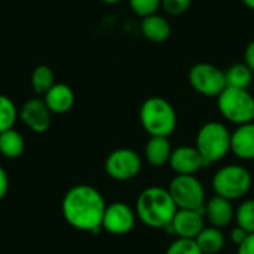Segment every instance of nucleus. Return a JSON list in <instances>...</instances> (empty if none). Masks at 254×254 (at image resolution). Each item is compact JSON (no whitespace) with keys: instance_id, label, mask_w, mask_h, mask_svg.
<instances>
[{"instance_id":"28","label":"nucleus","mask_w":254,"mask_h":254,"mask_svg":"<svg viewBox=\"0 0 254 254\" xmlns=\"http://www.w3.org/2000/svg\"><path fill=\"white\" fill-rule=\"evenodd\" d=\"M237 254H254V234H249V237L238 246Z\"/></svg>"},{"instance_id":"4","label":"nucleus","mask_w":254,"mask_h":254,"mask_svg":"<svg viewBox=\"0 0 254 254\" xmlns=\"http://www.w3.org/2000/svg\"><path fill=\"white\" fill-rule=\"evenodd\" d=\"M195 147L204 161L211 165L223 159L231 152V132L226 125L220 122H207L198 131Z\"/></svg>"},{"instance_id":"12","label":"nucleus","mask_w":254,"mask_h":254,"mask_svg":"<svg viewBox=\"0 0 254 254\" xmlns=\"http://www.w3.org/2000/svg\"><path fill=\"white\" fill-rule=\"evenodd\" d=\"M204 216V211L198 210H177L171 225H168L165 229L168 234H174L179 238L195 240L205 228Z\"/></svg>"},{"instance_id":"19","label":"nucleus","mask_w":254,"mask_h":254,"mask_svg":"<svg viewBox=\"0 0 254 254\" xmlns=\"http://www.w3.org/2000/svg\"><path fill=\"white\" fill-rule=\"evenodd\" d=\"M25 140L19 131L10 128L0 132V155L7 159H16L24 153Z\"/></svg>"},{"instance_id":"6","label":"nucleus","mask_w":254,"mask_h":254,"mask_svg":"<svg viewBox=\"0 0 254 254\" xmlns=\"http://www.w3.org/2000/svg\"><path fill=\"white\" fill-rule=\"evenodd\" d=\"M252 174L241 165H226L213 177V189L216 195L229 201L243 198L252 189Z\"/></svg>"},{"instance_id":"30","label":"nucleus","mask_w":254,"mask_h":254,"mask_svg":"<svg viewBox=\"0 0 254 254\" xmlns=\"http://www.w3.org/2000/svg\"><path fill=\"white\" fill-rule=\"evenodd\" d=\"M7 190H9V177L4 168L0 165V201L6 196Z\"/></svg>"},{"instance_id":"8","label":"nucleus","mask_w":254,"mask_h":254,"mask_svg":"<svg viewBox=\"0 0 254 254\" xmlns=\"http://www.w3.org/2000/svg\"><path fill=\"white\" fill-rule=\"evenodd\" d=\"M189 85L204 97H219L226 88L225 71L211 63H198L188 74Z\"/></svg>"},{"instance_id":"31","label":"nucleus","mask_w":254,"mask_h":254,"mask_svg":"<svg viewBox=\"0 0 254 254\" xmlns=\"http://www.w3.org/2000/svg\"><path fill=\"white\" fill-rule=\"evenodd\" d=\"M247 237H249V234H247L246 231H243L240 226L234 228V229H232V232H231V240H232L237 246H240V244H241Z\"/></svg>"},{"instance_id":"3","label":"nucleus","mask_w":254,"mask_h":254,"mask_svg":"<svg viewBox=\"0 0 254 254\" xmlns=\"http://www.w3.org/2000/svg\"><path fill=\"white\" fill-rule=\"evenodd\" d=\"M140 122L150 137H170L177 127V113L168 100L150 97L140 107Z\"/></svg>"},{"instance_id":"17","label":"nucleus","mask_w":254,"mask_h":254,"mask_svg":"<svg viewBox=\"0 0 254 254\" xmlns=\"http://www.w3.org/2000/svg\"><path fill=\"white\" fill-rule=\"evenodd\" d=\"M140 30H141L143 37L147 39L149 42H153V43H162V42L168 40L171 36L170 21L159 13L144 16L141 19Z\"/></svg>"},{"instance_id":"29","label":"nucleus","mask_w":254,"mask_h":254,"mask_svg":"<svg viewBox=\"0 0 254 254\" xmlns=\"http://www.w3.org/2000/svg\"><path fill=\"white\" fill-rule=\"evenodd\" d=\"M244 64L250 67V70L254 73V40H252L244 51Z\"/></svg>"},{"instance_id":"16","label":"nucleus","mask_w":254,"mask_h":254,"mask_svg":"<svg viewBox=\"0 0 254 254\" xmlns=\"http://www.w3.org/2000/svg\"><path fill=\"white\" fill-rule=\"evenodd\" d=\"M43 101L54 115H64L71 110L74 104V92L65 83H55L45 95Z\"/></svg>"},{"instance_id":"22","label":"nucleus","mask_w":254,"mask_h":254,"mask_svg":"<svg viewBox=\"0 0 254 254\" xmlns=\"http://www.w3.org/2000/svg\"><path fill=\"white\" fill-rule=\"evenodd\" d=\"M55 85L54 71L49 65H37L31 73V86L36 94L45 95Z\"/></svg>"},{"instance_id":"32","label":"nucleus","mask_w":254,"mask_h":254,"mask_svg":"<svg viewBox=\"0 0 254 254\" xmlns=\"http://www.w3.org/2000/svg\"><path fill=\"white\" fill-rule=\"evenodd\" d=\"M249 9H252V10H254V0H241Z\"/></svg>"},{"instance_id":"11","label":"nucleus","mask_w":254,"mask_h":254,"mask_svg":"<svg viewBox=\"0 0 254 254\" xmlns=\"http://www.w3.org/2000/svg\"><path fill=\"white\" fill-rule=\"evenodd\" d=\"M19 119L33 132L42 134L49 129L52 113L43 98H30L22 104L19 110Z\"/></svg>"},{"instance_id":"20","label":"nucleus","mask_w":254,"mask_h":254,"mask_svg":"<svg viewBox=\"0 0 254 254\" xmlns=\"http://www.w3.org/2000/svg\"><path fill=\"white\" fill-rule=\"evenodd\" d=\"M225 79L228 88L249 89L254 82V73L244 63H237L225 70Z\"/></svg>"},{"instance_id":"33","label":"nucleus","mask_w":254,"mask_h":254,"mask_svg":"<svg viewBox=\"0 0 254 254\" xmlns=\"http://www.w3.org/2000/svg\"><path fill=\"white\" fill-rule=\"evenodd\" d=\"M101 1H104V3H107V4H116V3H119V1H122V0H101Z\"/></svg>"},{"instance_id":"23","label":"nucleus","mask_w":254,"mask_h":254,"mask_svg":"<svg viewBox=\"0 0 254 254\" xmlns=\"http://www.w3.org/2000/svg\"><path fill=\"white\" fill-rule=\"evenodd\" d=\"M18 118H19V112L15 103L9 97L0 94V132L13 128Z\"/></svg>"},{"instance_id":"25","label":"nucleus","mask_w":254,"mask_h":254,"mask_svg":"<svg viewBox=\"0 0 254 254\" xmlns=\"http://www.w3.org/2000/svg\"><path fill=\"white\" fill-rule=\"evenodd\" d=\"M128 3L134 13L144 18V16L158 13L162 4V0H128Z\"/></svg>"},{"instance_id":"18","label":"nucleus","mask_w":254,"mask_h":254,"mask_svg":"<svg viewBox=\"0 0 254 254\" xmlns=\"http://www.w3.org/2000/svg\"><path fill=\"white\" fill-rule=\"evenodd\" d=\"M173 146L168 137H150L144 146V156L153 167H162L170 162Z\"/></svg>"},{"instance_id":"9","label":"nucleus","mask_w":254,"mask_h":254,"mask_svg":"<svg viewBox=\"0 0 254 254\" xmlns=\"http://www.w3.org/2000/svg\"><path fill=\"white\" fill-rule=\"evenodd\" d=\"M104 170L109 177L113 180L125 182L131 180L141 171V158L140 155L128 147H121L113 150L104 164Z\"/></svg>"},{"instance_id":"27","label":"nucleus","mask_w":254,"mask_h":254,"mask_svg":"<svg viewBox=\"0 0 254 254\" xmlns=\"http://www.w3.org/2000/svg\"><path fill=\"white\" fill-rule=\"evenodd\" d=\"M192 6V0H162L161 7L171 16L183 15Z\"/></svg>"},{"instance_id":"26","label":"nucleus","mask_w":254,"mask_h":254,"mask_svg":"<svg viewBox=\"0 0 254 254\" xmlns=\"http://www.w3.org/2000/svg\"><path fill=\"white\" fill-rule=\"evenodd\" d=\"M165 254H202V252L199 250L195 240L179 238L167 249Z\"/></svg>"},{"instance_id":"10","label":"nucleus","mask_w":254,"mask_h":254,"mask_svg":"<svg viewBox=\"0 0 254 254\" xmlns=\"http://www.w3.org/2000/svg\"><path fill=\"white\" fill-rule=\"evenodd\" d=\"M135 211L125 202H113L106 207L101 229L112 235H127L135 225Z\"/></svg>"},{"instance_id":"1","label":"nucleus","mask_w":254,"mask_h":254,"mask_svg":"<svg viewBox=\"0 0 254 254\" xmlns=\"http://www.w3.org/2000/svg\"><path fill=\"white\" fill-rule=\"evenodd\" d=\"M106 207L103 195L89 185L73 186L61 204L63 217L71 228L92 234L101 229Z\"/></svg>"},{"instance_id":"15","label":"nucleus","mask_w":254,"mask_h":254,"mask_svg":"<svg viewBox=\"0 0 254 254\" xmlns=\"http://www.w3.org/2000/svg\"><path fill=\"white\" fill-rule=\"evenodd\" d=\"M231 152L240 159H254V122L238 125L231 134Z\"/></svg>"},{"instance_id":"2","label":"nucleus","mask_w":254,"mask_h":254,"mask_svg":"<svg viewBox=\"0 0 254 254\" xmlns=\"http://www.w3.org/2000/svg\"><path fill=\"white\" fill-rule=\"evenodd\" d=\"M177 205L174 204L168 189L152 186L144 189L135 202V214L141 223L155 229H165L171 225Z\"/></svg>"},{"instance_id":"7","label":"nucleus","mask_w":254,"mask_h":254,"mask_svg":"<svg viewBox=\"0 0 254 254\" xmlns=\"http://www.w3.org/2000/svg\"><path fill=\"white\" fill-rule=\"evenodd\" d=\"M168 192L179 210L204 211L205 192L202 183L195 176H176L168 186Z\"/></svg>"},{"instance_id":"13","label":"nucleus","mask_w":254,"mask_h":254,"mask_svg":"<svg viewBox=\"0 0 254 254\" xmlns=\"http://www.w3.org/2000/svg\"><path fill=\"white\" fill-rule=\"evenodd\" d=\"M168 164L179 176H195L199 170L208 167L198 149L192 146H179L173 149Z\"/></svg>"},{"instance_id":"5","label":"nucleus","mask_w":254,"mask_h":254,"mask_svg":"<svg viewBox=\"0 0 254 254\" xmlns=\"http://www.w3.org/2000/svg\"><path fill=\"white\" fill-rule=\"evenodd\" d=\"M217 109L220 115L237 125L254 122V97L249 89L225 88L217 97Z\"/></svg>"},{"instance_id":"21","label":"nucleus","mask_w":254,"mask_h":254,"mask_svg":"<svg viewBox=\"0 0 254 254\" xmlns=\"http://www.w3.org/2000/svg\"><path fill=\"white\" fill-rule=\"evenodd\" d=\"M195 241L202 254H216L219 253L225 246V235L222 234V231L219 228L208 226L199 232V235L195 238Z\"/></svg>"},{"instance_id":"14","label":"nucleus","mask_w":254,"mask_h":254,"mask_svg":"<svg viewBox=\"0 0 254 254\" xmlns=\"http://www.w3.org/2000/svg\"><path fill=\"white\" fill-rule=\"evenodd\" d=\"M204 214L214 228H225L231 225L235 217V210L232 207V201L222 198L219 195L208 199L204 207Z\"/></svg>"},{"instance_id":"24","label":"nucleus","mask_w":254,"mask_h":254,"mask_svg":"<svg viewBox=\"0 0 254 254\" xmlns=\"http://www.w3.org/2000/svg\"><path fill=\"white\" fill-rule=\"evenodd\" d=\"M237 226L247 234H254V199L244 201L235 211Z\"/></svg>"}]
</instances>
